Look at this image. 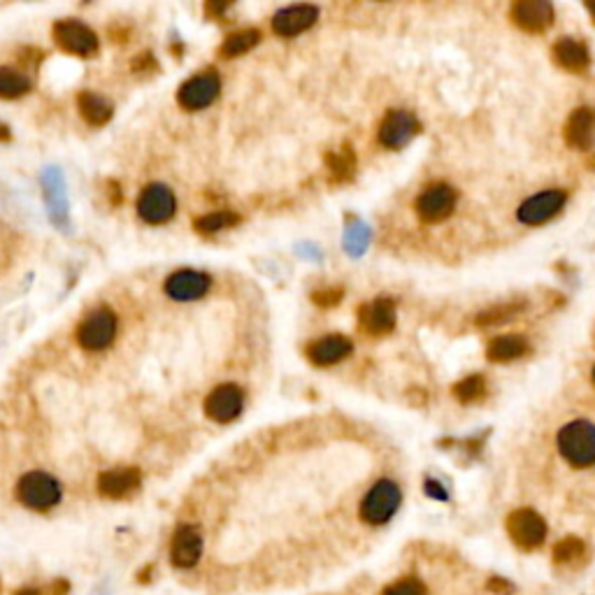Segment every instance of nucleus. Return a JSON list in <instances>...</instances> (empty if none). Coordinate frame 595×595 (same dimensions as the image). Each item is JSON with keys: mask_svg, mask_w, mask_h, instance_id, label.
Masks as SVG:
<instances>
[{"mask_svg": "<svg viewBox=\"0 0 595 595\" xmlns=\"http://www.w3.org/2000/svg\"><path fill=\"white\" fill-rule=\"evenodd\" d=\"M559 451L572 468L595 465V426L591 422H572L560 428Z\"/></svg>", "mask_w": 595, "mask_h": 595, "instance_id": "obj_1", "label": "nucleus"}, {"mask_svg": "<svg viewBox=\"0 0 595 595\" xmlns=\"http://www.w3.org/2000/svg\"><path fill=\"white\" fill-rule=\"evenodd\" d=\"M60 484L52 475L43 470H33L26 472L17 484V498L24 507L33 511H47L60 503Z\"/></svg>", "mask_w": 595, "mask_h": 595, "instance_id": "obj_2", "label": "nucleus"}, {"mask_svg": "<svg viewBox=\"0 0 595 595\" xmlns=\"http://www.w3.org/2000/svg\"><path fill=\"white\" fill-rule=\"evenodd\" d=\"M400 503H403V494L396 481L379 479L363 498L361 519L370 526H382V523L391 521Z\"/></svg>", "mask_w": 595, "mask_h": 595, "instance_id": "obj_3", "label": "nucleus"}, {"mask_svg": "<svg viewBox=\"0 0 595 595\" xmlns=\"http://www.w3.org/2000/svg\"><path fill=\"white\" fill-rule=\"evenodd\" d=\"M117 314L109 307H98L77 328V344L84 351H102L115 342Z\"/></svg>", "mask_w": 595, "mask_h": 595, "instance_id": "obj_4", "label": "nucleus"}, {"mask_svg": "<svg viewBox=\"0 0 595 595\" xmlns=\"http://www.w3.org/2000/svg\"><path fill=\"white\" fill-rule=\"evenodd\" d=\"M507 533L519 549L530 551V549L542 547L547 540V521L535 510L521 507L507 517Z\"/></svg>", "mask_w": 595, "mask_h": 595, "instance_id": "obj_5", "label": "nucleus"}, {"mask_svg": "<svg viewBox=\"0 0 595 595\" xmlns=\"http://www.w3.org/2000/svg\"><path fill=\"white\" fill-rule=\"evenodd\" d=\"M456 200L458 193L456 189L439 181V184H430V187L423 189L416 198L414 207L419 219L426 223H438L445 221L451 217V212L456 210Z\"/></svg>", "mask_w": 595, "mask_h": 595, "instance_id": "obj_6", "label": "nucleus"}, {"mask_svg": "<svg viewBox=\"0 0 595 595\" xmlns=\"http://www.w3.org/2000/svg\"><path fill=\"white\" fill-rule=\"evenodd\" d=\"M219 91H221V79L217 73H200L196 77L187 79L184 84L177 91V102L181 108L189 109V112H198V109L210 108L212 102L219 98Z\"/></svg>", "mask_w": 595, "mask_h": 595, "instance_id": "obj_7", "label": "nucleus"}, {"mask_svg": "<svg viewBox=\"0 0 595 595\" xmlns=\"http://www.w3.org/2000/svg\"><path fill=\"white\" fill-rule=\"evenodd\" d=\"M54 40L63 52L73 56H91L98 52V36L82 21L63 19L54 24Z\"/></svg>", "mask_w": 595, "mask_h": 595, "instance_id": "obj_8", "label": "nucleus"}, {"mask_svg": "<svg viewBox=\"0 0 595 595\" xmlns=\"http://www.w3.org/2000/svg\"><path fill=\"white\" fill-rule=\"evenodd\" d=\"M177 212V198L165 184H149L138 198V214L147 223H165Z\"/></svg>", "mask_w": 595, "mask_h": 595, "instance_id": "obj_9", "label": "nucleus"}, {"mask_svg": "<svg viewBox=\"0 0 595 595\" xmlns=\"http://www.w3.org/2000/svg\"><path fill=\"white\" fill-rule=\"evenodd\" d=\"M419 133V121L407 109H389L379 124V142L386 149H400Z\"/></svg>", "mask_w": 595, "mask_h": 595, "instance_id": "obj_10", "label": "nucleus"}, {"mask_svg": "<svg viewBox=\"0 0 595 595\" xmlns=\"http://www.w3.org/2000/svg\"><path fill=\"white\" fill-rule=\"evenodd\" d=\"M567 203L566 191H559V189H549V191H542L533 198L523 200L521 207H519L517 217L521 223H528V226H540V223L549 221L563 210V205Z\"/></svg>", "mask_w": 595, "mask_h": 595, "instance_id": "obj_11", "label": "nucleus"}, {"mask_svg": "<svg viewBox=\"0 0 595 595\" xmlns=\"http://www.w3.org/2000/svg\"><path fill=\"white\" fill-rule=\"evenodd\" d=\"M242 407H245V393L235 384L217 386L205 400V414L217 423L235 422L242 414Z\"/></svg>", "mask_w": 595, "mask_h": 595, "instance_id": "obj_12", "label": "nucleus"}, {"mask_svg": "<svg viewBox=\"0 0 595 595\" xmlns=\"http://www.w3.org/2000/svg\"><path fill=\"white\" fill-rule=\"evenodd\" d=\"M203 556V535L196 526H180L170 542V560L180 570H191Z\"/></svg>", "mask_w": 595, "mask_h": 595, "instance_id": "obj_13", "label": "nucleus"}, {"mask_svg": "<svg viewBox=\"0 0 595 595\" xmlns=\"http://www.w3.org/2000/svg\"><path fill=\"white\" fill-rule=\"evenodd\" d=\"M210 275L198 270H177L165 279L163 284V291L168 298L177 302H191L203 298L207 291H210Z\"/></svg>", "mask_w": 595, "mask_h": 595, "instance_id": "obj_14", "label": "nucleus"}, {"mask_svg": "<svg viewBox=\"0 0 595 595\" xmlns=\"http://www.w3.org/2000/svg\"><path fill=\"white\" fill-rule=\"evenodd\" d=\"M510 17L526 33H544L553 24V7L547 0H519L511 5Z\"/></svg>", "mask_w": 595, "mask_h": 595, "instance_id": "obj_15", "label": "nucleus"}, {"mask_svg": "<svg viewBox=\"0 0 595 595\" xmlns=\"http://www.w3.org/2000/svg\"><path fill=\"white\" fill-rule=\"evenodd\" d=\"M319 19V10L314 5H291L284 7L272 17V30L282 37H295L312 28Z\"/></svg>", "mask_w": 595, "mask_h": 595, "instance_id": "obj_16", "label": "nucleus"}, {"mask_svg": "<svg viewBox=\"0 0 595 595\" xmlns=\"http://www.w3.org/2000/svg\"><path fill=\"white\" fill-rule=\"evenodd\" d=\"M361 328L370 335H386L396 328V302L391 298H377L358 310Z\"/></svg>", "mask_w": 595, "mask_h": 595, "instance_id": "obj_17", "label": "nucleus"}, {"mask_svg": "<svg viewBox=\"0 0 595 595\" xmlns=\"http://www.w3.org/2000/svg\"><path fill=\"white\" fill-rule=\"evenodd\" d=\"M351 351H354V344H351V340L344 335H337V333H333V335H326V337H319V340H314V342L307 347V358H310L314 366L328 367V366H335V363L344 361Z\"/></svg>", "mask_w": 595, "mask_h": 595, "instance_id": "obj_18", "label": "nucleus"}, {"mask_svg": "<svg viewBox=\"0 0 595 595\" xmlns=\"http://www.w3.org/2000/svg\"><path fill=\"white\" fill-rule=\"evenodd\" d=\"M140 470L135 468H115V470H105L101 477H98V494L102 498L109 500H121L131 495L133 491L140 488Z\"/></svg>", "mask_w": 595, "mask_h": 595, "instance_id": "obj_19", "label": "nucleus"}, {"mask_svg": "<svg viewBox=\"0 0 595 595\" xmlns=\"http://www.w3.org/2000/svg\"><path fill=\"white\" fill-rule=\"evenodd\" d=\"M566 142L579 151L595 145V109L577 108L566 121Z\"/></svg>", "mask_w": 595, "mask_h": 595, "instance_id": "obj_20", "label": "nucleus"}, {"mask_svg": "<svg viewBox=\"0 0 595 595\" xmlns=\"http://www.w3.org/2000/svg\"><path fill=\"white\" fill-rule=\"evenodd\" d=\"M553 60H556L563 70L583 73V70L589 68L591 56L586 44L575 40V37H563V40H559V43L553 44Z\"/></svg>", "mask_w": 595, "mask_h": 595, "instance_id": "obj_21", "label": "nucleus"}, {"mask_svg": "<svg viewBox=\"0 0 595 595\" xmlns=\"http://www.w3.org/2000/svg\"><path fill=\"white\" fill-rule=\"evenodd\" d=\"M77 108L79 115L84 117L91 126H105V124L112 119V115H115L112 102H109L108 98L93 93V91H82V93H79Z\"/></svg>", "mask_w": 595, "mask_h": 595, "instance_id": "obj_22", "label": "nucleus"}, {"mask_svg": "<svg viewBox=\"0 0 595 595\" xmlns=\"http://www.w3.org/2000/svg\"><path fill=\"white\" fill-rule=\"evenodd\" d=\"M488 361L510 363L528 354V342L523 335H500L488 344Z\"/></svg>", "mask_w": 595, "mask_h": 595, "instance_id": "obj_23", "label": "nucleus"}, {"mask_svg": "<svg viewBox=\"0 0 595 595\" xmlns=\"http://www.w3.org/2000/svg\"><path fill=\"white\" fill-rule=\"evenodd\" d=\"M259 43H261V33L256 28L237 30V33L226 37V43L221 44V56H226V59H235V56H242L247 54V52H252Z\"/></svg>", "mask_w": 595, "mask_h": 595, "instance_id": "obj_24", "label": "nucleus"}, {"mask_svg": "<svg viewBox=\"0 0 595 595\" xmlns=\"http://www.w3.org/2000/svg\"><path fill=\"white\" fill-rule=\"evenodd\" d=\"M30 91V79L28 75L19 73L14 68H0V98H12L24 96Z\"/></svg>", "mask_w": 595, "mask_h": 595, "instance_id": "obj_25", "label": "nucleus"}, {"mask_svg": "<svg viewBox=\"0 0 595 595\" xmlns=\"http://www.w3.org/2000/svg\"><path fill=\"white\" fill-rule=\"evenodd\" d=\"M486 379L481 377V374H470V377L461 379L456 386H454V396L461 400L463 405H472L479 403L486 398Z\"/></svg>", "mask_w": 595, "mask_h": 595, "instance_id": "obj_26", "label": "nucleus"}, {"mask_svg": "<svg viewBox=\"0 0 595 595\" xmlns=\"http://www.w3.org/2000/svg\"><path fill=\"white\" fill-rule=\"evenodd\" d=\"M523 310H526L523 302H503V305H495L491 307V310H486V312H481L479 317H477V326L488 328V326L505 324V321L514 319L517 314H521Z\"/></svg>", "mask_w": 595, "mask_h": 595, "instance_id": "obj_27", "label": "nucleus"}, {"mask_svg": "<svg viewBox=\"0 0 595 595\" xmlns=\"http://www.w3.org/2000/svg\"><path fill=\"white\" fill-rule=\"evenodd\" d=\"M586 553V544L579 537H563V540L553 547V563L559 566H572L577 560L583 559Z\"/></svg>", "mask_w": 595, "mask_h": 595, "instance_id": "obj_28", "label": "nucleus"}, {"mask_svg": "<svg viewBox=\"0 0 595 595\" xmlns=\"http://www.w3.org/2000/svg\"><path fill=\"white\" fill-rule=\"evenodd\" d=\"M240 221V217L235 214V212H210V214H205V217L196 219V230L198 233H219V230L223 229H230V226H235V223Z\"/></svg>", "mask_w": 595, "mask_h": 595, "instance_id": "obj_29", "label": "nucleus"}, {"mask_svg": "<svg viewBox=\"0 0 595 595\" xmlns=\"http://www.w3.org/2000/svg\"><path fill=\"white\" fill-rule=\"evenodd\" d=\"M328 168H331L333 180L335 181H347L351 180V174H354L356 168V157L351 147H342V151H337V154H331L328 157Z\"/></svg>", "mask_w": 595, "mask_h": 595, "instance_id": "obj_30", "label": "nucleus"}, {"mask_svg": "<svg viewBox=\"0 0 595 595\" xmlns=\"http://www.w3.org/2000/svg\"><path fill=\"white\" fill-rule=\"evenodd\" d=\"M382 595H428V589L423 586L422 579L405 577V579H398V582L389 583Z\"/></svg>", "mask_w": 595, "mask_h": 595, "instance_id": "obj_31", "label": "nucleus"}, {"mask_svg": "<svg viewBox=\"0 0 595 595\" xmlns=\"http://www.w3.org/2000/svg\"><path fill=\"white\" fill-rule=\"evenodd\" d=\"M344 295V291L337 286V289H326V291H314L312 301L319 307H333L340 302V298Z\"/></svg>", "mask_w": 595, "mask_h": 595, "instance_id": "obj_32", "label": "nucleus"}, {"mask_svg": "<svg viewBox=\"0 0 595 595\" xmlns=\"http://www.w3.org/2000/svg\"><path fill=\"white\" fill-rule=\"evenodd\" d=\"M428 494L433 495V498H442V500L446 498L445 491H442V488H439V486H435L433 481H428Z\"/></svg>", "mask_w": 595, "mask_h": 595, "instance_id": "obj_33", "label": "nucleus"}, {"mask_svg": "<svg viewBox=\"0 0 595 595\" xmlns=\"http://www.w3.org/2000/svg\"><path fill=\"white\" fill-rule=\"evenodd\" d=\"M66 593H68V582H63V579H60V582L54 583L52 595H66Z\"/></svg>", "mask_w": 595, "mask_h": 595, "instance_id": "obj_34", "label": "nucleus"}, {"mask_svg": "<svg viewBox=\"0 0 595 595\" xmlns=\"http://www.w3.org/2000/svg\"><path fill=\"white\" fill-rule=\"evenodd\" d=\"M14 595H43V591L33 589V586H26V589H19Z\"/></svg>", "mask_w": 595, "mask_h": 595, "instance_id": "obj_35", "label": "nucleus"}, {"mask_svg": "<svg viewBox=\"0 0 595 595\" xmlns=\"http://www.w3.org/2000/svg\"><path fill=\"white\" fill-rule=\"evenodd\" d=\"M0 140L5 142V140H10V128L5 126V124H0Z\"/></svg>", "mask_w": 595, "mask_h": 595, "instance_id": "obj_36", "label": "nucleus"}, {"mask_svg": "<svg viewBox=\"0 0 595 595\" xmlns=\"http://www.w3.org/2000/svg\"><path fill=\"white\" fill-rule=\"evenodd\" d=\"M591 10V12H593V19H595V3H589V5H586Z\"/></svg>", "mask_w": 595, "mask_h": 595, "instance_id": "obj_37", "label": "nucleus"}, {"mask_svg": "<svg viewBox=\"0 0 595 595\" xmlns=\"http://www.w3.org/2000/svg\"><path fill=\"white\" fill-rule=\"evenodd\" d=\"M593 384H595V367H593Z\"/></svg>", "mask_w": 595, "mask_h": 595, "instance_id": "obj_38", "label": "nucleus"}]
</instances>
